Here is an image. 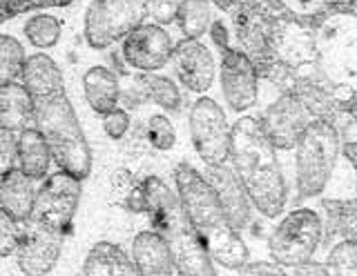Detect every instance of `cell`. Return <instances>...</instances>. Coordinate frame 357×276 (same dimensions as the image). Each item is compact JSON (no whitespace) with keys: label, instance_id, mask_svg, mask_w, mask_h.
<instances>
[{"label":"cell","instance_id":"cell-1","mask_svg":"<svg viewBox=\"0 0 357 276\" xmlns=\"http://www.w3.org/2000/svg\"><path fill=\"white\" fill-rule=\"evenodd\" d=\"M176 183L188 225L206 252L226 268H243L248 261V250L230 225L217 192L190 165H181L176 170Z\"/></svg>","mask_w":357,"mask_h":276},{"label":"cell","instance_id":"cell-2","mask_svg":"<svg viewBox=\"0 0 357 276\" xmlns=\"http://www.w3.org/2000/svg\"><path fill=\"white\" fill-rule=\"evenodd\" d=\"M230 147L241 183L257 207L266 216H277L284 209L286 190L282 170L275 161L273 147L268 145L266 134H261L252 118H243L232 129Z\"/></svg>","mask_w":357,"mask_h":276},{"label":"cell","instance_id":"cell-3","mask_svg":"<svg viewBox=\"0 0 357 276\" xmlns=\"http://www.w3.org/2000/svg\"><path fill=\"white\" fill-rule=\"evenodd\" d=\"M31 101L33 120L38 123V131L47 140L56 163L74 179H85L92 168V156L65 92L56 90L52 94L31 96Z\"/></svg>","mask_w":357,"mask_h":276},{"label":"cell","instance_id":"cell-4","mask_svg":"<svg viewBox=\"0 0 357 276\" xmlns=\"http://www.w3.org/2000/svg\"><path fill=\"white\" fill-rule=\"evenodd\" d=\"M337 154V134L326 123L310 125L297 147V185L301 196L317 194L326 185Z\"/></svg>","mask_w":357,"mask_h":276},{"label":"cell","instance_id":"cell-5","mask_svg":"<svg viewBox=\"0 0 357 276\" xmlns=\"http://www.w3.org/2000/svg\"><path fill=\"white\" fill-rule=\"evenodd\" d=\"M321 238V225L319 218L308 212V209H299V212L290 214L271 238V252L273 259L288 268H297V265L310 261L315 254Z\"/></svg>","mask_w":357,"mask_h":276},{"label":"cell","instance_id":"cell-6","mask_svg":"<svg viewBox=\"0 0 357 276\" xmlns=\"http://www.w3.org/2000/svg\"><path fill=\"white\" fill-rule=\"evenodd\" d=\"M78 196H81L78 179H74L67 172L50 176L40 187V192L36 194V201H33V209H31V220L56 232V234H63L72 225Z\"/></svg>","mask_w":357,"mask_h":276},{"label":"cell","instance_id":"cell-7","mask_svg":"<svg viewBox=\"0 0 357 276\" xmlns=\"http://www.w3.org/2000/svg\"><path fill=\"white\" fill-rule=\"evenodd\" d=\"M148 0H94L87 14V40L105 47L139 25Z\"/></svg>","mask_w":357,"mask_h":276},{"label":"cell","instance_id":"cell-8","mask_svg":"<svg viewBox=\"0 0 357 276\" xmlns=\"http://www.w3.org/2000/svg\"><path fill=\"white\" fill-rule=\"evenodd\" d=\"M190 127H192V138L201 159L208 165L223 163L230 149V136L226 118H223V112L217 107V103L210 98L197 101L192 116H190Z\"/></svg>","mask_w":357,"mask_h":276},{"label":"cell","instance_id":"cell-9","mask_svg":"<svg viewBox=\"0 0 357 276\" xmlns=\"http://www.w3.org/2000/svg\"><path fill=\"white\" fill-rule=\"evenodd\" d=\"M16 257L25 276H47L61 257V234L31 220L18 236Z\"/></svg>","mask_w":357,"mask_h":276},{"label":"cell","instance_id":"cell-10","mask_svg":"<svg viewBox=\"0 0 357 276\" xmlns=\"http://www.w3.org/2000/svg\"><path fill=\"white\" fill-rule=\"evenodd\" d=\"M141 190H143L145 209H148L152 216V225L159 229L161 234H165L172 241L178 234H183L185 229H190L183 207H178L174 194L167 190L156 176H150V179L141 185Z\"/></svg>","mask_w":357,"mask_h":276},{"label":"cell","instance_id":"cell-11","mask_svg":"<svg viewBox=\"0 0 357 276\" xmlns=\"http://www.w3.org/2000/svg\"><path fill=\"white\" fill-rule=\"evenodd\" d=\"M126 58L130 65L145 72L159 70L170 58V38L159 27H141L126 40Z\"/></svg>","mask_w":357,"mask_h":276},{"label":"cell","instance_id":"cell-12","mask_svg":"<svg viewBox=\"0 0 357 276\" xmlns=\"http://www.w3.org/2000/svg\"><path fill=\"white\" fill-rule=\"evenodd\" d=\"M132 259L143 276H172L174 257L161 234L141 232L132 243Z\"/></svg>","mask_w":357,"mask_h":276},{"label":"cell","instance_id":"cell-13","mask_svg":"<svg viewBox=\"0 0 357 276\" xmlns=\"http://www.w3.org/2000/svg\"><path fill=\"white\" fill-rule=\"evenodd\" d=\"M306 125V112L301 109L299 103L284 98L277 105L268 109L264 120L266 138L273 140L279 147H290L297 140L299 131Z\"/></svg>","mask_w":357,"mask_h":276},{"label":"cell","instance_id":"cell-14","mask_svg":"<svg viewBox=\"0 0 357 276\" xmlns=\"http://www.w3.org/2000/svg\"><path fill=\"white\" fill-rule=\"evenodd\" d=\"M223 94L234 109L255 103V72L245 56L228 51L223 56Z\"/></svg>","mask_w":357,"mask_h":276},{"label":"cell","instance_id":"cell-15","mask_svg":"<svg viewBox=\"0 0 357 276\" xmlns=\"http://www.w3.org/2000/svg\"><path fill=\"white\" fill-rule=\"evenodd\" d=\"M176 74L183 81L185 87L195 92H204L210 87L212 76H215V65L212 56L206 47L197 45V42H185L174 54Z\"/></svg>","mask_w":357,"mask_h":276},{"label":"cell","instance_id":"cell-16","mask_svg":"<svg viewBox=\"0 0 357 276\" xmlns=\"http://www.w3.org/2000/svg\"><path fill=\"white\" fill-rule=\"evenodd\" d=\"M210 179L212 185H215V192L219 196V201L223 205V212H226L230 225L234 229L243 227L248 223V201H245L241 185L234 179V174L228 168H219V165H212L210 170Z\"/></svg>","mask_w":357,"mask_h":276},{"label":"cell","instance_id":"cell-17","mask_svg":"<svg viewBox=\"0 0 357 276\" xmlns=\"http://www.w3.org/2000/svg\"><path fill=\"white\" fill-rule=\"evenodd\" d=\"M85 276H143L137 263L112 243H96L85 259Z\"/></svg>","mask_w":357,"mask_h":276},{"label":"cell","instance_id":"cell-18","mask_svg":"<svg viewBox=\"0 0 357 276\" xmlns=\"http://www.w3.org/2000/svg\"><path fill=\"white\" fill-rule=\"evenodd\" d=\"M33 201H36V192H33L31 179L20 170H11L5 174L3 183H0V203H3L5 212L11 214L16 220H25L31 216Z\"/></svg>","mask_w":357,"mask_h":276},{"label":"cell","instance_id":"cell-19","mask_svg":"<svg viewBox=\"0 0 357 276\" xmlns=\"http://www.w3.org/2000/svg\"><path fill=\"white\" fill-rule=\"evenodd\" d=\"M172 245L174 265L181 272V276H217L206 247L201 245V241L195 236L192 229H185L183 234L172 238Z\"/></svg>","mask_w":357,"mask_h":276},{"label":"cell","instance_id":"cell-20","mask_svg":"<svg viewBox=\"0 0 357 276\" xmlns=\"http://www.w3.org/2000/svg\"><path fill=\"white\" fill-rule=\"evenodd\" d=\"M52 152L47 140L43 138L38 129H22L18 138V163L20 172L27 174L29 179H40L47 174Z\"/></svg>","mask_w":357,"mask_h":276},{"label":"cell","instance_id":"cell-21","mask_svg":"<svg viewBox=\"0 0 357 276\" xmlns=\"http://www.w3.org/2000/svg\"><path fill=\"white\" fill-rule=\"evenodd\" d=\"M33 120V101L25 87H0V127L22 129Z\"/></svg>","mask_w":357,"mask_h":276},{"label":"cell","instance_id":"cell-22","mask_svg":"<svg viewBox=\"0 0 357 276\" xmlns=\"http://www.w3.org/2000/svg\"><path fill=\"white\" fill-rule=\"evenodd\" d=\"M22 81H25V90L29 92V96H43L63 90V76L59 67L43 54H36L22 65Z\"/></svg>","mask_w":357,"mask_h":276},{"label":"cell","instance_id":"cell-23","mask_svg":"<svg viewBox=\"0 0 357 276\" xmlns=\"http://www.w3.org/2000/svg\"><path fill=\"white\" fill-rule=\"evenodd\" d=\"M85 96L94 112H114L119 101V83L105 67H94L85 74Z\"/></svg>","mask_w":357,"mask_h":276},{"label":"cell","instance_id":"cell-24","mask_svg":"<svg viewBox=\"0 0 357 276\" xmlns=\"http://www.w3.org/2000/svg\"><path fill=\"white\" fill-rule=\"evenodd\" d=\"M22 70V49L18 40L0 36V87L11 85L18 72Z\"/></svg>","mask_w":357,"mask_h":276},{"label":"cell","instance_id":"cell-25","mask_svg":"<svg viewBox=\"0 0 357 276\" xmlns=\"http://www.w3.org/2000/svg\"><path fill=\"white\" fill-rule=\"evenodd\" d=\"M328 276H357V247L355 243H342L328 257Z\"/></svg>","mask_w":357,"mask_h":276},{"label":"cell","instance_id":"cell-26","mask_svg":"<svg viewBox=\"0 0 357 276\" xmlns=\"http://www.w3.org/2000/svg\"><path fill=\"white\" fill-rule=\"evenodd\" d=\"M27 36L29 40L33 42V45L38 47H50L56 42V38H59V23H56L54 18H33L31 23L27 25Z\"/></svg>","mask_w":357,"mask_h":276},{"label":"cell","instance_id":"cell-27","mask_svg":"<svg viewBox=\"0 0 357 276\" xmlns=\"http://www.w3.org/2000/svg\"><path fill=\"white\" fill-rule=\"evenodd\" d=\"M148 138L156 149H170L174 145V127L163 116H154L148 125Z\"/></svg>","mask_w":357,"mask_h":276},{"label":"cell","instance_id":"cell-28","mask_svg":"<svg viewBox=\"0 0 357 276\" xmlns=\"http://www.w3.org/2000/svg\"><path fill=\"white\" fill-rule=\"evenodd\" d=\"M18 236L20 229L16 227V218L7 214L5 209H0V259L16 250Z\"/></svg>","mask_w":357,"mask_h":276},{"label":"cell","instance_id":"cell-29","mask_svg":"<svg viewBox=\"0 0 357 276\" xmlns=\"http://www.w3.org/2000/svg\"><path fill=\"white\" fill-rule=\"evenodd\" d=\"M16 159H18V140L11 134V129L0 127V176L14 170Z\"/></svg>","mask_w":357,"mask_h":276},{"label":"cell","instance_id":"cell-30","mask_svg":"<svg viewBox=\"0 0 357 276\" xmlns=\"http://www.w3.org/2000/svg\"><path fill=\"white\" fill-rule=\"evenodd\" d=\"M145 85H148V90L152 94V98L159 105L163 107H170L174 109L178 105V94H176V87L170 83V81H165V79H148L145 81Z\"/></svg>","mask_w":357,"mask_h":276},{"label":"cell","instance_id":"cell-31","mask_svg":"<svg viewBox=\"0 0 357 276\" xmlns=\"http://www.w3.org/2000/svg\"><path fill=\"white\" fill-rule=\"evenodd\" d=\"M340 227L346 238L351 243H357V203L346 205V209L342 212V218H340Z\"/></svg>","mask_w":357,"mask_h":276},{"label":"cell","instance_id":"cell-32","mask_svg":"<svg viewBox=\"0 0 357 276\" xmlns=\"http://www.w3.org/2000/svg\"><path fill=\"white\" fill-rule=\"evenodd\" d=\"M128 129V116L123 112H109L105 118V131L112 138H121Z\"/></svg>","mask_w":357,"mask_h":276},{"label":"cell","instance_id":"cell-33","mask_svg":"<svg viewBox=\"0 0 357 276\" xmlns=\"http://www.w3.org/2000/svg\"><path fill=\"white\" fill-rule=\"evenodd\" d=\"M241 276H286V272L273 263H252L245 265Z\"/></svg>","mask_w":357,"mask_h":276},{"label":"cell","instance_id":"cell-34","mask_svg":"<svg viewBox=\"0 0 357 276\" xmlns=\"http://www.w3.org/2000/svg\"><path fill=\"white\" fill-rule=\"evenodd\" d=\"M293 276H328V272H326V268H321L319 263H310V261H306V263L297 265L295 272H293Z\"/></svg>","mask_w":357,"mask_h":276},{"label":"cell","instance_id":"cell-35","mask_svg":"<svg viewBox=\"0 0 357 276\" xmlns=\"http://www.w3.org/2000/svg\"><path fill=\"white\" fill-rule=\"evenodd\" d=\"M174 9V0H154V16L159 20H170Z\"/></svg>","mask_w":357,"mask_h":276}]
</instances>
